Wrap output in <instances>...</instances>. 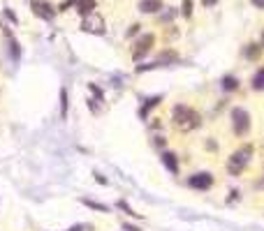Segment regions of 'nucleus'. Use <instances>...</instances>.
Instances as JSON below:
<instances>
[{"mask_svg": "<svg viewBox=\"0 0 264 231\" xmlns=\"http://www.w3.org/2000/svg\"><path fill=\"white\" fill-rule=\"evenodd\" d=\"M70 231H82V227H72V229H70Z\"/></svg>", "mask_w": 264, "mask_h": 231, "instance_id": "nucleus-28", "label": "nucleus"}, {"mask_svg": "<svg viewBox=\"0 0 264 231\" xmlns=\"http://www.w3.org/2000/svg\"><path fill=\"white\" fill-rule=\"evenodd\" d=\"M202 5L204 7H213V5H218V0H202Z\"/></svg>", "mask_w": 264, "mask_h": 231, "instance_id": "nucleus-25", "label": "nucleus"}, {"mask_svg": "<svg viewBox=\"0 0 264 231\" xmlns=\"http://www.w3.org/2000/svg\"><path fill=\"white\" fill-rule=\"evenodd\" d=\"M79 0H65V2H61V7H58V12H65L68 7H72V5H77Z\"/></svg>", "mask_w": 264, "mask_h": 231, "instance_id": "nucleus-21", "label": "nucleus"}, {"mask_svg": "<svg viewBox=\"0 0 264 231\" xmlns=\"http://www.w3.org/2000/svg\"><path fill=\"white\" fill-rule=\"evenodd\" d=\"M163 9V0H142L139 2V12L144 14H156Z\"/></svg>", "mask_w": 264, "mask_h": 231, "instance_id": "nucleus-8", "label": "nucleus"}, {"mask_svg": "<svg viewBox=\"0 0 264 231\" xmlns=\"http://www.w3.org/2000/svg\"><path fill=\"white\" fill-rule=\"evenodd\" d=\"M160 102H163V97H160V95H158V97H151V99H146V104L142 106V111H139V116H142V118H146V116H149V111H151V109H153V106H158V104H160Z\"/></svg>", "mask_w": 264, "mask_h": 231, "instance_id": "nucleus-13", "label": "nucleus"}, {"mask_svg": "<svg viewBox=\"0 0 264 231\" xmlns=\"http://www.w3.org/2000/svg\"><path fill=\"white\" fill-rule=\"evenodd\" d=\"M61 116L63 118L68 116V90H65V88L61 90Z\"/></svg>", "mask_w": 264, "mask_h": 231, "instance_id": "nucleus-18", "label": "nucleus"}, {"mask_svg": "<svg viewBox=\"0 0 264 231\" xmlns=\"http://www.w3.org/2000/svg\"><path fill=\"white\" fill-rule=\"evenodd\" d=\"M5 33H7V30H5ZM7 37H9V51H12V58H14V60H19V58H21L19 42L14 40V37H12V35H9V33H7Z\"/></svg>", "mask_w": 264, "mask_h": 231, "instance_id": "nucleus-16", "label": "nucleus"}, {"mask_svg": "<svg viewBox=\"0 0 264 231\" xmlns=\"http://www.w3.org/2000/svg\"><path fill=\"white\" fill-rule=\"evenodd\" d=\"M30 9H33L35 16H40V19H44V21H51L56 16V9L47 0H33V2H30Z\"/></svg>", "mask_w": 264, "mask_h": 231, "instance_id": "nucleus-6", "label": "nucleus"}, {"mask_svg": "<svg viewBox=\"0 0 264 231\" xmlns=\"http://www.w3.org/2000/svg\"><path fill=\"white\" fill-rule=\"evenodd\" d=\"M262 46H264V33H262Z\"/></svg>", "mask_w": 264, "mask_h": 231, "instance_id": "nucleus-29", "label": "nucleus"}, {"mask_svg": "<svg viewBox=\"0 0 264 231\" xmlns=\"http://www.w3.org/2000/svg\"><path fill=\"white\" fill-rule=\"evenodd\" d=\"M163 164L170 169L172 173H178V159L174 153H163Z\"/></svg>", "mask_w": 264, "mask_h": 231, "instance_id": "nucleus-10", "label": "nucleus"}, {"mask_svg": "<svg viewBox=\"0 0 264 231\" xmlns=\"http://www.w3.org/2000/svg\"><path fill=\"white\" fill-rule=\"evenodd\" d=\"M172 120H174V127L181 130V132H192V130L202 125V116L185 104H176L172 109Z\"/></svg>", "mask_w": 264, "mask_h": 231, "instance_id": "nucleus-1", "label": "nucleus"}, {"mask_svg": "<svg viewBox=\"0 0 264 231\" xmlns=\"http://www.w3.org/2000/svg\"><path fill=\"white\" fill-rule=\"evenodd\" d=\"M253 90H264V67L255 72L253 77Z\"/></svg>", "mask_w": 264, "mask_h": 231, "instance_id": "nucleus-15", "label": "nucleus"}, {"mask_svg": "<svg viewBox=\"0 0 264 231\" xmlns=\"http://www.w3.org/2000/svg\"><path fill=\"white\" fill-rule=\"evenodd\" d=\"M82 30L84 33H90V35H104V19L95 12L88 14L82 21Z\"/></svg>", "mask_w": 264, "mask_h": 231, "instance_id": "nucleus-5", "label": "nucleus"}, {"mask_svg": "<svg viewBox=\"0 0 264 231\" xmlns=\"http://www.w3.org/2000/svg\"><path fill=\"white\" fill-rule=\"evenodd\" d=\"M5 16H7L9 21H12V23H16V16H14V12H12V9H5Z\"/></svg>", "mask_w": 264, "mask_h": 231, "instance_id": "nucleus-24", "label": "nucleus"}, {"mask_svg": "<svg viewBox=\"0 0 264 231\" xmlns=\"http://www.w3.org/2000/svg\"><path fill=\"white\" fill-rule=\"evenodd\" d=\"M251 157H253V146L251 144L241 146V148L232 153L230 159H227V171H230L232 176H239V173H244L246 166H248V162H251Z\"/></svg>", "mask_w": 264, "mask_h": 231, "instance_id": "nucleus-2", "label": "nucleus"}, {"mask_svg": "<svg viewBox=\"0 0 264 231\" xmlns=\"http://www.w3.org/2000/svg\"><path fill=\"white\" fill-rule=\"evenodd\" d=\"M125 231H139L137 227H130V225H125Z\"/></svg>", "mask_w": 264, "mask_h": 231, "instance_id": "nucleus-27", "label": "nucleus"}, {"mask_svg": "<svg viewBox=\"0 0 264 231\" xmlns=\"http://www.w3.org/2000/svg\"><path fill=\"white\" fill-rule=\"evenodd\" d=\"M262 49H264L262 44H248V46L244 49V56H246L248 60H258V58H260V53H262Z\"/></svg>", "mask_w": 264, "mask_h": 231, "instance_id": "nucleus-12", "label": "nucleus"}, {"mask_svg": "<svg viewBox=\"0 0 264 231\" xmlns=\"http://www.w3.org/2000/svg\"><path fill=\"white\" fill-rule=\"evenodd\" d=\"M251 2L258 7V9H264V0H251Z\"/></svg>", "mask_w": 264, "mask_h": 231, "instance_id": "nucleus-26", "label": "nucleus"}, {"mask_svg": "<svg viewBox=\"0 0 264 231\" xmlns=\"http://www.w3.org/2000/svg\"><path fill=\"white\" fill-rule=\"evenodd\" d=\"M139 28H142L139 23H132V26H130V30H128V37H132V35L139 33Z\"/></svg>", "mask_w": 264, "mask_h": 231, "instance_id": "nucleus-23", "label": "nucleus"}, {"mask_svg": "<svg viewBox=\"0 0 264 231\" xmlns=\"http://www.w3.org/2000/svg\"><path fill=\"white\" fill-rule=\"evenodd\" d=\"M84 204L86 206H90V208H95V211H107V206H102V204H95V201H88V199H84Z\"/></svg>", "mask_w": 264, "mask_h": 231, "instance_id": "nucleus-20", "label": "nucleus"}, {"mask_svg": "<svg viewBox=\"0 0 264 231\" xmlns=\"http://www.w3.org/2000/svg\"><path fill=\"white\" fill-rule=\"evenodd\" d=\"M118 208H123V211L128 213V215H137V213H132V208H130V206L125 204V201H118Z\"/></svg>", "mask_w": 264, "mask_h": 231, "instance_id": "nucleus-22", "label": "nucleus"}, {"mask_svg": "<svg viewBox=\"0 0 264 231\" xmlns=\"http://www.w3.org/2000/svg\"><path fill=\"white\" fill-rule=\"evenodd\" d=\"M188 185H190V187H195V190H211V185H213V176L206 173V171L195 173V176H190V178H188Z\"/></svg>", "mask_w": 264, "mask_h": 231, "instance_id": "nucleus-7", "label": "nucleus"}, {"mask_svg": "<svg viewBox=\"0 0 264 231\" xmlns=\"http://www.w3.org/2000/svg\"><path fill=\"white\" fill-rule=\"evenodd\" d=\"M153 44H156V35L153 33L142 35V37L135 42V46H132V60H142L144 56L153 49Z\"/></svg>", "mask_w": 264, "mask_h": 231, "instance_id": "nucleus-4", "label": "nucleus"}, {"mask_svg": "<svg viewBox=\"0 0 264 231\" xmlns=\"http://www.w3.org/2000/svg\"><path fill=\"white\" fill-rule=\"evenodd\" d=\"M95 0H79L77 2V12L82 14V16H88V14H93V9H95Z\"/></svg>", "mask_w": 264, "mask_h": 231, "instance_id": "nucleus-11", "label": "nucleus"}, {"mask_svg": "<svg viewBox=\"0 0 264 231\" xmlns=\"http://www.w3.org/2000/svg\"><path fill=\"white\" fill-rule=\"evenodd\" d=\"M178 60V53L174 51V49H167V51H163L160 56H158V60L153 63V67H160V65H170V63H176Z\"/></svg>", "mask_w": 264, "mask_h": 231, "instance_id": "nucleus-9", "label": "nucleus"}, {"mask_svg": "<svg viewBox=\"0 0 264 231\" xmlns=\"http://www.w3.org/2000/svg\"><path fill=\"white\" fill-rule=\"evenodd\" d=\"M181 14L185 16V19H192V0H183V9Z\"/></svg>", "mask_w": 264, "mask_h": 231, "instance_id": "nucleus-19", "label": "nucleus"}, {"mask_svg": "<svg viewBox=\"0 0 264 231\" xmlns=\"http://www.w3.org/2000/svg\"><path fill=\"white\" fill-rule=\"evenodd\" d=\"M220 86H223V90L232 92V90H237V88H239V79H234V77H223Z\"/></svg>", "mask_w": 264, "mask_h": 231, "instance_id": "nucleus-14", "label": "nucleus"}, {"mask_svg": "<svg viewBox=\"0 0 264 231\" xmlns=\"http://www.w3.org/2000/svg\"><path fill=\"white\" fill-rule=\"evenodd\" d=\"M232 130L237 137H246V134L251 132V113L237 106V109H232Z\"/></svg>", "mask_w": 264, "mask_h": 231, "instance_id": "nucleus-3", "label": "nucleus"}, {"mask_svg": "<svg viewBox=\"0 0 264 231\" xmlns=\"http://www.w3.org/2000/svg\"><path fill=\"white\" fill-rule=\"evenodd\" d=\"M176 16H178V9H176V7H170L165 14H160V21H163V23H170V21L176 19Z\"/></svg>", "mask_w": 264, "mask_h": 231, "instance_id": "nucleus-17", "label": "nucleus"}]
</instances>
